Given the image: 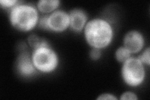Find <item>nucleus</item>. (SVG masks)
I'll return each instance as SVG.
<instances>
[{"instance_id":"obj_1","label":"nucleus","mask_w":150,"mask_h":100,"mask_svg":"<svg viewBox=\"0 0 150 100\" xmlns=\"http://www.w3.org/2000/svg\"><path fill=\"white\" fill-rule=\"evenodd\" d=\"M84 35L89 45L94 48L101 49L110 43L113 32L108 22L103 19H95L86 25Z\"/></svg>"},{"instance_id":"obj_2","label":"nucleus","mask_w":150,"mask_h":100,"mask_svg":"<svg viewBox=\"0 0 150 100\" xmlns=\"http://www.w3.org/2000/svg\"><path fill=\"white\" fill-rule=\"evenodd\" d=\"M38 21L36 9L27 4H16L10 12V21L17 30L28 31L33 29Z\"/></svg>"},{"instance_id":"obj_3","label":"nucleus","mask_w":150,"mask_h":100,"mask_svg":"<svg viewBox=\"0 0 150 100\" xmlns=\"http://www.w3.org/2000/svg\"><path fill=\"white\" fill-rule=\"evenodd\" d=\"M31 58L35 68L45 73L53 71L58 63L57 55L49 46L35 49Z\"/></svg>"},{"instance_id":"obj_4","label":"nucleus","mask_w":150,"mask_h":100,"mask_svg":"<svg viewBox=\"0 0 150 100\" xmlns=\"http://www.w3.org/2000/svg\"><path fill=\"white\" fill-rule=\"evenodd\" d=\"M122 76L126 83L131 87L142 84L144 78V70L142 62L137 58H129L122 68Z\"/></svg>"},{"instance_id":"obj_5","label":"nucleus","mask_w":150,"mask_h":100,"mask_svg":"<svg viewBox=\"0 0 150 100\" xmlns=\"http://www.w3.org/2000/svg\"><path fill=\"white\" fill-rule=\"evenodd\" d=\"M70 24L69 15L62 10L53 12L47 18V25L48 30L54 31H63L68 27Z\"/></svg>"},{"instance_id":"obj_6","label":"nucleus","mask_w":150,"mask_h":100,"mask_svg":"<svg viewBox=\"0 0 150 100\" xmlns=\"http://www.w3.org/2000/svg\"><path fill=\"white\" fill-rule=\"evenodd\" d=\"M124 45L130 53H138L144 46V38L138 31H131L125 37Z\"/></svg>"},{"instance_id":"obj_7","label":"nucleus","mask_w":150,"mask_h":100,"mask_svg":"<svg viewBox=\"0 0 150 100\" xmlns=\"http://www.w3.org/2000/svg\"><path fill=\"white\" fill-rule=\"evenodd\" d=\"M17 68L22 75L29 76L35 72V66L29 53L25 51L20 54L17 61Z\"/></svg>"},{"instance_id":"obj_8","label":"nucleus","mask_w":150,"mask_h":100,"mask_svg":"<svg viewBox=\"0 0 150 100\" xmlns=\"http://www.w3.org/2000/svg\"><path fill=\"white\" fill-rule=\"evenodd\" d=\"M70 26L71 29L76 31H81L85 25L87 20V16L83 10L79 9H74L69 13Z\"/></svg>"},{"instance_id":"obj_9","label":"nucleus","mask_w":150,"mask_h":100,"mask_svg":"<svg viewBox=\"0 0 150 100\" xmlns=\"http://www.w3.org/2000/svg\"><path fill=\"white\" fill-rule=\"evenodd\" d=\"M59 4L58 0H41L38 3V7L41 12L49 13L57 8Z\"/></svg>"},{"instance_id":"obj_10","label":"nucleus","mask_w":150,"mask_h":100,"mask_svg":"<svg viewBox=\"0 0 150 100\" xmlns=\"http://www.w3.org/2000/svg\"><path fill=\"white\" fill-rule=\"evenodd\" d=\"M28 43H29L31 47L34 48L35 49H36L40 47L49 46L48 43L45 40L35 35H32L29 36V38H28Z\"/></svg>"},{"instance_id":"obj_11","label":"nucleus","mask_w":150,"mask_h":100,"mask_svg":"<svg viewBox=\"0 0 150 100\" xmlns=\"http://www.w3.org/2000/svg\"><path fill=\"white\" fill-rule=\"evenodd\" d=\"M116 58L120 62H125L130 58V53L125 47H120L116 51Z\"/></svg>"},{"instance_id":"obj_12","label":"nucleus","mask_w":150,"mask_h":100,"mask_svg":"<svg viewBox=\"0 0 150 100\" xmlns=\"http://www.w3.org/2000/svg\"><path fill=\"white\" fill-rule=\"evenodd\" d=\"M139 61L142 62V63H146L148 65H149V62H150V59H149V48H147L146 50H145L143 53L140 55L139 57L138 58Z\"/></svg>"},{"instance_id":"obj_13","label":"nucleus","mask_w":150,"mask_h":100,"mask_svg":"<svg viewBox=\"0 0 150 100\" xmlns=\"http://www.w3.org/2000/svg\"><path fill=\"white\" fill-rule=\"evenodd\" d=\"M17 3V0H1L0 1L1 6L4 8H9L12 6L14 7L16 5Z\"/></svg>"},{"instance_id":"obj_14","label":"nucleus","mask_w":150,"mask_h":100,"mask_svg":"<svg viewBox=\"0 0 150 100\" xmlns=\"http://www.w3.org/2000/svg\"><path fill=\"white\" fill-rule=\"evenodd\" d=\"M121 99H137L138 98L136 94L132 92H126L121 95Z\"/></svg>"},{"instance_id":"obj_15","label":"nucleus","mask_w":150,"mask_h":100,"mask_svg":"<svg viewBox=\"0 0 150 100\" xmlns=\"http://www.w3.org/2000/svg\"><path fill=\"white\" fill-rule=\"evenodd\" d=\"M101 56V51L99 49L94 48L90 52V56L93 60H98Z\"/></svg>"},{"instance_id":"obj_16","label":"nucleus","mask_w":150,"mask_h":100,"mask_svg":"<svg viewBox=\"0 0 150 100\" xmlns=\"http://www.w3.org/2000/svg\"><path fill=\"white\" fill-rule=\"evenodd\" d=\"M47 18H48V16H45L41 18L40 21V26L41 28H44V29L48 30V25H47Z\"/></svg>"},{"instance_id":"obj_17","label":"nucleus","mask_w":150,"mask_h":100,"mask_svg":"<svg viewBox=\"0 0 150 100\" xmlns=\"http://www.w3.org/2000/svg\"><path fill=\"white\" fill-rule=\"evenodd\" d=\"M98 99H116V98L110 94H101Z\"/></svg>"}]
</instances>
